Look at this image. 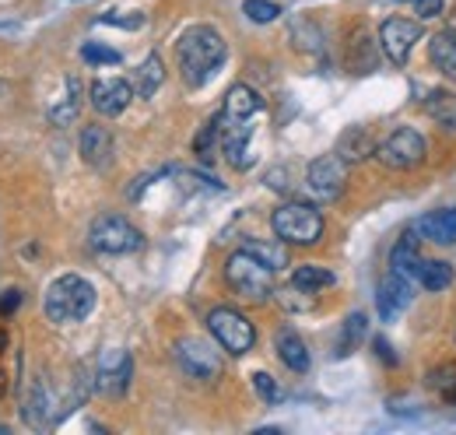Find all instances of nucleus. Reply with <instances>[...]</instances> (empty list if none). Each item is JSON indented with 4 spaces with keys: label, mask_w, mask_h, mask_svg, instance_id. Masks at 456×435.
Here are the masks:
<instances>
[{
    "label": "nucleus",
    "mask_w": 456,
    "mask_h": 435,
    "mask_svg": "<svg viewBox=\"0 0 456 435\" xmlns=\"http://www.w3.org/2000/svg\"><path fill=\"white\" fill-rule=\"evenodd\" d=\"M428 60H432V67H436L446 81L456 85V29H446V32L432 36V43H428Z\"/></svg>",
    "instance_id": "17"
},
{
    "label": "nucleus",
    "mask_w": 456,
    "mask_h": 435,
    "mask_svg": "<svg viewBox=\"0 0 456 435\" xmlns=\"http://www.w3.org/2000/svg\"><path fill=\"white\" fill-rule=\"evenodd\" d=\"M130 376H134L130 355L119 348H110V351H102V358L95 365V390L106 397H123L130 386Z\"/></svg>",
    "instance_id": "12"
},
{
    "label": "nucleus",
    "mask_w": 456,
    "mask_h": 435,
    "mask_svg": "<svg viewBox=\"0 0 456 435\" xmlns=\"http://www.w3.org/2000/svg\"><path fill=\"white\" fill-rule=\"evenodd\" d=\"M21 414H25V422H28L32 429H39V425H43V418H46V386H43L39 380L32 382V393L25 397Z\"/></svg>",
    "instance_id": "25"
},
{
    "label": "nucleus",
    "mask_w": 456,
    "mask_h": 435,
    "mask_svg": "<svg viewBox=\"0 0 456 435\" xmlns=\"http://www.w3.org/2000/svg\"><path fill=\"white\" fill-rule=\"evenodd\" d=\"M4 351H7V333L0 330V397L7 393V376H4Z\"/></svg>",
    "instance_id": "34"
},
{
    "label": "nucleus",
    "mask_w": 456,
    "mask_h": 435,
    "mask_svg": "<svg viewBox=\"0 0 456 435\" xmlns=\"http://www.w3.org/2000/svg\"><path fill=\"white\" fill-rule=\"evenodd\" d=\"M113 134L99 123L85 127L81 130V159L92 165V168H110L113 165Z\"/></svg>",
    "instance_id": "15"
},
{
    "label": "nucleus",
    "mask_w": 456,
    "mask_h": 435,
    "mask_svg": "<svg viewBox=\"0 0 456 435\" xmlns=\"http://www.w3.org/2000/svg\"><path fill=\"white\" fill-rule=\"evenodd\" d=\"M253 390H256V393H260L267 404H278V400H281V390H278V382L271 380L267 373H253Z\"/></svg>",
    "instance_id": "30"
},
{
    "label": "nucleus",
    "mask_w": 456,
    "mask_h": 435,
    "mask_svg": "<svg viewBox=\"0 0 456 435\" xmlns=\"http://www.w3.org/2000/svg\"><path fill=\"white\" fill-rule=\"evenodd\" d=\"M338 155H341L347 165L365 162V159L376 155V141H372V134H369L365 127H347L341 134V141H338Z\"/></svg>",
    "instance_id": "18"
},
{
    "label": "nucleus",
    "mask_w": 456,
    "mask_h": 435,
    "mask_svg": "<svg viewBox=\"0 0 456 435\" xmlns=\"http://www.w3.org/2000/svg\"><path fill=\"white\" fill-rule=\"evenodd\" d=\"M411 4H414V14L418 18H439L443 7H446L443 0H411Z\"/></svg>",
    "instance_id": "32"
},
{
    "label": "nucleus",
    "mask_w": 456,
    "mask_h": 435,
    "mask_svg": "<svg viewBox=\"0 0 456 435\" xmlns=\"http://www.w3.org/2000/svg\"><path fill=\"white\" fill-rule=\"evenodd\" d=\"M425 109L436 123H443L446 130H456V92H432Z\"/></svg>",
    "instance_id": "23"
},
{
    "label": "nucleus",
    "mask_w": 456,
    "mask_h": 435,
    "mask_svg": "<svg viewBox=\"0 0 456 435\" xmlns=\"http://www.w3.org/2000/svg\"><path fill=\"white\" fill-rule=\"evenodd\" d=\"M134 99V85L123 78H102L92 85V106L102 116H119Z\"/></svg>",
    "instance_id": "14"
},
{
    "label": "nucleus",
    "mask_w": 456,
    "mask_h": 435,
    "mask_svg": "<svg viewBox=\"0 0 456 435\" xmlns=\"http://www.w3.org/2000/svg\"><path fill=\"white\" fill-rule=\"evenodd\" d=\"M162 81H166V63H162V56L151 53L137 70H134V95H141V99H151L159 88H162Z\"/></svg>",
    "instance_id": "19"
},
{
    "label": "nucleus",
    "mask_w": 456,
    "mask_h": 435,
    "mask_svg": "<svg viewBox=\"0 0 456 435\" xmlns=\"http://www.w3.org/2000/svg\"><path fill=\"white\" fill-rule=\"evenodd\" d=\"M407 306H411V281L390 271V277L379 284V316L390 324V320H397Z\"/></svg>",
    "instance_id": "16"
},
{
    "label": "nucleus",
    "mask_w": 456,
    "mask_h": 435,
    "mask_svg": "<svg viewBox=\"0 0 456 435\" xmlns=\"http://www.w3.org/2000/svg\"><path fill=\"white\" fill-rule=\"evenodd\" d=\"M228 46H225V36L211 25H190L179 43H175V60H179V70H183V81L190 88H200L208 85L218 67L225 63Z\"/></svg>",
    "instance_id": "2"
},
{
    "label": "nucleus",
    "mask_w": 456,
    "mask_h": 435,
    "mask_svg": "<svg viewBox=\"0 0 456 435\" xmlns=\"http://www.w3.org/2000/svg\"><path fill=\"white\" fill-rule=\"evenodd\" d=\"M264 99L249 88V85H235L228 88L225 106L215 116L218 119V137H222V152L232 168H249L253 165V152H249V137H253V119L260 116Z\"/></svg>",
    "instance_id": "1"
},
{
    "label": "nucleus",
    "mask_w": 456,
    "mask_h": 435,
    "mask_svg": "<svg viewBox=\"0 0 456 435\" xmlns=\"http://www.w3.org/2000/svg\"><path fill=\"white\" fill-rule=\"evenodd\" d=\"M428 155V144H425V134L414 130V127H397L394 134H387L383 144H376V159L387 165V168H418Z\"/></svg>",
    "instance_id": "6"
},
{
    "label": "nucleus",
    "mask_w": 456,
    "mask_h": 435,
    "mask_svg": "<svg viewBox=\"0 0 456 435\" xmlns=\"http://www.w3.org/2000/svg\"><path fill=\"white\" fill-rule=\"evenodd\" d=\"M376 351H379V358H383V362H390V365H397V355H394V348H390V344H387L383 337L376 341Z\"/></svg>",
    "instance_id": "35"
},
{
    "label": "nucleus",
    "mask_w": 456,
    "mask_h": 435,
    "mask_svg": "<svg viewBox=\"0 0 456 435\" xmlns=\"http://www.w3.org/2000/svg\"><path fill=\"white\" fill-rule=\"evenodd\" d=\"M88 242H92V250H99V253L123 257V253H137V250L144 246V235H141V232H137V228H134L126 218L106 215V218H99V221L92 225Z\"/></svg>",
    "instance_id": "7"
},
{
    "label": "nucleus",
    "mask_w": 456,
    "mask_h": 435,
    "mask_svg": "<svg viewBox=\"0 0 456 435\" xmlns=\"http://www.w3.org/2000/svg\"><path fill=\"white\" fill-rule=\"evenodd\" d=\"M411 232L436 246H456V208H439V211L421 215L411 225Z\"/></svg>",
    "instance_id": "13"
},
{
    "label": "nucleus",
    "mask_w": 456,
    "mask_h": 435,
    "mask_svg": "<svg viewBox=\"0 0 456 435\" xmlns=\"http://www.w3.org/2000/svg\"><path fill=\"white\" fill-rule=\"evenodd\" d=\"M418 39H421V25L411 21V18H387L379 25V50L387 53L390 63H397V67L407 63V56H411Z\"/></svg>",
    "instance_id": "11"
},
{
    "label": "nucleus",
    "mask_w": 456,
    "mask_h": 435,
    "mask_svg": "<svg viewBox=\"0 0 456 435\" xmlns=\"http://www.w3.org/2000/svg\"><path fill=\"white\" fill-rule=\"evenodd\" d=\"M43 306H46V316L53 324H81L95 309V288L77 274H63L46 288V302Z\"/></svg>",
    "instance_id": "3"
},
{
    "label": "nucleus",
    "mask_w": 456,
    "mask_h": 435,
    "mask_svg": "<svg viewBox=\"0 0 456 435\" xmlns=\"http://www.w3.org/2000/svg\"><path fill=\"white\" fill-rule=\"evenodd\" d=\"M81 56H85L88 63H119V60H123L116 50H110V46H99V43H85V46H81Z\"/></svg>",
    "instance_id": "29"
},
{
    "label": "nucleus",
    "mask_w": 456,
    "mask_h": 435,
    "mask_svg": "<svg viewBox=\"0 0 456 435\" xmlns=\"http://www.w3.org/2000/svg\"><path fill=\"white\" fill-rule=\"evenodd\" d=\"M225 281L228 288L249 302H267L274 295V267L264 264L253 250H235L225 264Z\"/></svg>",
    "instance_id": "4"
},
{
    "label": "nucleus",
    "mask_w": 456,
    "mask_h": 435,
    "mask_svg": "<svg viewBox=\"0 0 456 435\" xmlns=\"http://www.w3.org/2000/svg\"><path fill=\"white\" fill-rule=\"evenodd\" d=\"M246 250H253L264 264H271L274 271H281L285 267V250L281 246H267V242H246Z\"/></svg>",
    "instance_id": "28"
},
{
    "label": "nucleus",
    "mask_w": 456,
    "mask_h": 435,
    "mask_svg": "<svg viewBox=\"0 0 456 435\" xmlns=\"http://www.w3.org/2000/svg\"><path fill=\"white\" fill-rule=\"evenodd\" d=\"M362 337H365V316H362V313H351V316L344 320L341 341H338V358L351 355V351L358 348V341H362Z\"/></svg>",
    "instance_id": "26"
},
{
    "label": "nucleus",
    "mask_w": 456,
    "mask_h": 435,
    "mask_svg": "<svg viewBox=\"0 0 456 435\" xmlns=\"http://www.w3.org/2000/svg\"><path fill=\"white\" fill-rule=\"evenodd\" d=\"M208 330L215 333V341L225 348L228 355H246V351H253V344H256L253 324H249L239 309H228V306H218V309L208 313Z\"/></svg>",
    "instance_id": "8"
},
{
    "label": "nucleus",
    "mask_w": 456,
    "mask_h": 435,
    "mask_svg": "<svg viewBox=\"0 0 456 435\" xmlns=\"http://www.w3.org/2000/svg\"><path fill=\"white\" fill-rule=\"evenodd\" d=\"M175 362H179V369H183L190 380H197V382H211L222 376V358H218V351H215L208 341H200V337H183V341L175 344Z\"/></svg>",
    "instance_id": "9"
},
{
    "label": "nucleus",
    "mask_w": 456,
    "mask_h": 435,
    "mask_svg": "<svg viewBox=\"0 0 456 435\" xmlns=\"http://www.w3.org/2000/svg\"><path fill=\"white\" fill-rule=\"evenodd\" d=\"M18 302H21V291H4V295H0V316L14 313V309H18Z\"/></svg>",
    "instance_id": "33"
},
{
    "label": "nucleus",
    "mask_w": 456,
    "mask_h": 435,
    "mask_svg": "<svg viewBox=\"0 0 456 435\" xmlns=\"http://www.w3.org/2000/svg\"><path fill=\"white\" fill-rule=\"evenodd\" d=\"M305 186H309V193H313L316 201H323V204L338 201L344 193V186H347V162H344L338 152H334V155H320L316 162H309Z\"/></svg>",
    "instance_id": "10"
},
{
    "label": "nucleus",
    "mask_w": 456,
    "mask_h": 435,
    "mask_svg": "<svg viewBox=\"0 0 456 435\" xmlns=\"http://www.w3.org/2000/svg\"><path fill=\"white\" fill-rule=\"evenodd\" d=\"M271 225H274V235L285 246H316L323 239V215L313 204H302V201L281 204L271 215Z\"/></svg>",
    "instance_id": "5"
},
{
    "label": "nucleus",
    "mask_w": 456,
    "mask_h": 435,
    "mask_svg": "<svg viewBox=\"0 0 456 435\" xmlns=\"http://www.w3.org/2000/svg\"><path fill=\"white\" fill-rule=\"evenodd\" d=\"M242 14H246L249 21H256V25H271V21L281 18V7L271 4V0H246V4H242Z\"/></svg>",
    "instance_id": "27"
},
{
    "label": "nucleus",
    "mask_w": 456,
    "mask_h": 435,
    "mask_svg": "<svg viewBox=\"0 0 456 435\" xmlns=\"http://www.w3.org/2000/svg\"><path fill=\"white\" fill-rule=\"evenodd\" d=\"M102 25H119V29H141L144 25V14H134V18H123L119 11H106L102 18H99Z\"/></svg>",
    "instance_id": "31"
},
{
    "label": "nucleus",
    "mask_w": 456,
    "mask_h": 435,
    "mask_svg": "<svg viewBox=\"0 0 456 435\" xmlns=\"http://www.w3.org/2000/svg\"><path fill=\"white\" fill-rule=\"evenodd\" d=\"M291 284L298 291H305V295H316V291H323V288L334 284V274L327 271V267H320V264H302V267H295V274H291Z\"/></svg>",
    "instance_id": "21"
},
{
    "label": "nucleus",
    "mask_w": 456,
    "mask_h": 435,
    "mask_svg": "<svg viewBox=\"0 0 456 435\" xmlns=\"http://www.w3.org/2000/svg\"><path fill=\"white\" fill-rule=\"evenodd\" d=\"M418 284L425 291H446L453 284V267L443 264V260H425L421 271H418Z\"/></svg>",
    "instance_id": "22"
},
{
    "label": "nucleus",
    "mask_w": 456,
    "mask_h": 435,
    "mask_svg": "<svg viewBox=\"0 0 456 435\" xmlns=\"http://www.w3.org/2000/svg\"><path fill=\"white\" fill-rule=\"evenodd\" d=\"M77 109H81V85H77V78H70V81H67V95H63V103L50 109L53 127L74 123V119H77Z\"/></svg>",
    "instance_id": "24"
},
{
    "label": "nucleus",
    "mask_w": 456,
    "mask_h": 435,
    "mask_svg": "<svg viewBox=\"0 0 456 435\" xmlns=\"http://www.w3.org/2000/svg\"><path fill=\"white\" fill-rule=\"evenodd\" d=\"M278 358L285 362L291 373H305L309 369V348H305V341L291 326H285L278 333Z\"/></svg>",
    "instance_id": "20"
}]
</instances>
